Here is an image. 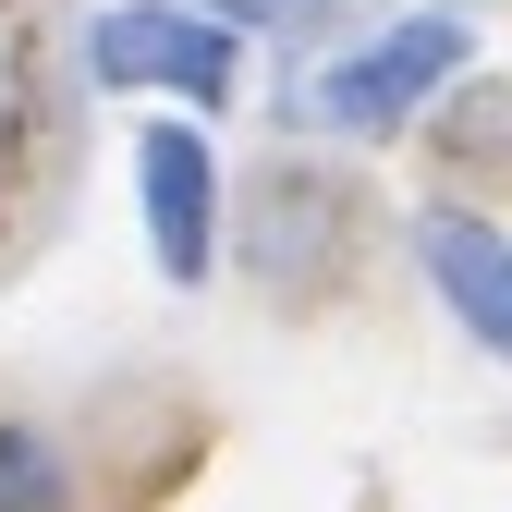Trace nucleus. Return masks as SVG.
<instances>
[{"mask_svg": "<svg viewBox=\"0 0 512 512\" xmlns=\"http://www.w3.org/2000/svg\"><path fill=\"white\" fill-rule=\"evenodd\" d=\"M208 13H220V25H244V37H317L342 0H208Z\"/></svg>", "mask_w": 512, "mask_h": 512, "instance_id": "6", "label": "nucleus"}, {"mask_svg": "<svg viewBox=\"0 0 512 512\" xmlns=\"http://www.w3.org/2000/svg\"><path fill=\"white\" fill-rule=\"evenodd\" d=\"M415 269L452 305V330L512 366V232L476 220V208H415Z\"/></svg>", "mask_w": 512, "mask_h": 512, "instance_id": "4", "label": "nucleus"}, {"mask_svg": "<svg viewBox=\"0 0 512 512\" xmlns=\"http://www.w3.org/2000/svg\"><path fill=\"white\" fill-rule=\"evenodd\" d=\"M135 220H147V256L171 293H196L220 269V147L183 110H159L135 135Z\"/></svg>", "mask_w": 512, "mask_h": 512, "instance_id": "3", "label": "nucleus"}, {"mask_svg": "<svg viewBox=\"0 0 512 512\" xmlns=\"http://www.w3.org/2000/svg\"><path fill=\"white\" fill-rule=\"evenodd\" d=\"M464 61H476V25L427 0V13H391V25H366L354 49H330V61H317V86H305V110L330 122V135L378 147V135H403V122L452 86Z\"/></svg>", "mask_w": 512, "mask_h": 512, "instance_id": "1", "label": "nucleus"}, {"mask_svg": "<svg viewBox=\"0 0 512 512\" xmlns=\"http://www.w3.org/2000/svg\"><path fill=\"white\" fill-rule=\"evenodd\" d=\"M86 74L122 98H183V110H220L244 86V25H220L208 0H110L86 25Z\"/></svg>", "mask_w": 512, "mask_h": 512, "instance_id": "2", "label": "nucleus"}, {"mask_svg": "<svg viewBox=\"0 0 512 512\" xmlns=\"http://www.w3.org/2000/svg\"><path fill=\"white\" fill-rule=\"evenodd\" d=\"M74 500V464H61L49 427H0V512H61Z\"/></svg>", "mask_w": 512, "mask_h": 512, "instance_id": "5", "label": "nucleus"}]
</instances>
